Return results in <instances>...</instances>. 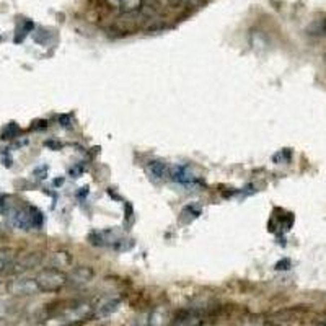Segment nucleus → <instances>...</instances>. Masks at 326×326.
<instances>
[{
	"instance_id": "nucleus-5",
	"label": "nucleus",
	"mask_w": 326,
	"mask_h": 326,
	"mask_svg": "<svg viewBox=\"0 0 326 326\" xmlns=\"http://www.w3.org/2000/svg\"><path fill=\"white\" fill-rule=\"evenodd\" d=\"M119 304H121L119 299H106L103 302H100L97 307H93L95 308L93 315L95 317H108V315H111L112 312L117 310Z\"/></svg>"
},
{
	"instance_id": "nucleus-21",
	"label": "nucleus",
	"mask_w": 326,
	"mask_h": 326,
	"mask_svg": "<svg viewBox=\"0 0 326 326\" xmlns=\"http://www.w3.org/2000/svg\"><path fill=\"white\" fill-rule=\"evenodd\" d=\"M325 62H326V56H325Z\"/></svg>"
},
{
	"instance_id": "nucleus-11",
	"label": "nucleus",
	"mask_w": 326,
	"mask_h": 326,
	"mask_svg": "<svg viewBox=\"0 0 326 326\" xmlns=\"http://www.w3.org/2000/svg\"><path fill=\"white\" fill-rule=\"evenodd\" d=\"M167 320H168V312L165 310L163 307H158L152 312L149 325L150 326H165L167 325Z\"/></svg>"
},
{
	"instance_id": "nucleus-15",
	"label": "nucleus",
	"mask_w": 326,
	"mask_h": 326,
	"mask_svg": "<svg viewBox=\"0 0 326 326\" xmlns=\"http://www.w3.org/2000/svg\"><path fill=\"white\" fill-rule=\"evenodd\" d=\"M13 263V254L11 251H0V272L5 271Z\"/></svg>"
},
{
	"instance_id": "nucleus-14",
	"label": "nucleus",
	"mask_w": 326,
	"mask_h": 326,
	"mask_svg": "<svg viewBox=\"0 0 326 326\" xmlns=\"http://www.w3.org/2000/svg\"><path fill=\"white\" fill-rule=\"evenodd\" d=\"M307 31L310 34H326V18L325 20H317L307 28Z\"/></svg>"
},
{
	"instance_id": "nucleus-13",
	"label": "nucleus",
	"mask_w": 326,
	"mask_h": 326,
	"mask_svg": "<svg viewBox=\"0 0 326 326\" xmlns=\"http://www.w3.org/2000/svg\"><path fill=\"white\" fill-rule=\"evenodd\" d=\"M28 212H29V223H31V227L33 228H41V227H43L44 217L36 209V207H28Z\"/></svg>"
},
{
	"instance_id": "nucleus-8",
	"label": "nucleus",
	"mask_w": 326,
	"mask_h": 326,
	"mask_svg": "<svg viewBox=\"0 0 326 326\" xmlns=\"http://www.w3.org/2000/svg\"><path fill=\"white\" fill-rule=\"evenodd\" d=\"M51 264L54 269H65V268H70L72 266V258H70L69 253L65 251H56L51 254Z\"/></svg>"
},
{
	"instance_id": "nucleus-3",
	"label": "nucleus",
	"mask_w": 326,
	"mask_h": 326,
	"mask_svg": "<svg viewBox=\"0 0 326 326\" xmlns=\"http://www.w3.org/2000/svg\"><path fill=\"white\" fill-rule=\"evenodd\" d=\"M170 180H173L175 183H180V185H189L193 183L196 178L191 173L186 165H175V167H170V175H168Z\"/></svg>"
},
{
	"instance_id": "nucleus-2",
	"label": "nucleus",
	"mask_w": 326,
	"mask_h": 326,
	"mask_svg": "<svg viewBox=\"0 0 326 326\" xmlns=\"http://www.w3.org/2000/svg\"><path fill=\"white\" fill-rule=\"evenodd\" d=\"M8 292L13 295H33L39 292L36 279H29V277H20L8 284Z\"/></svg>"
},
{
	"instance_id": "nucleus-7",
	"label": "nucleus",
	"mask_w": 326,
	"mask_h": 326,
	"mask_svg": "<svg viewBox=\"0 0 326 326\" xmlns=\"http://www.w3.org/2000/svg\"><path fill=\"white\" fill-rule=\"evenodd\" d=\"M39 263V254L36 253H29V254H25L18 263L13 264V272H23L26 269H31L34 268Z\"/></svg>"
},
{
	"instance_id": "nucleus-18",
	"label": "nucleus",
	"mask_w": 326,
	"mask_h": 326,
	"mask_svg": "<svg viewBox=\"0 0 326 326\" xmlns=\"http://www.w3.org/2000/svg\"><path fill=\"white\" fill-rule=\"evenodd\" d=\"M289 268H290V261H289V259H282V261H279V263L276 264V269H277V271H281V269L286 271V269H289Z\"/></svg>"
},
{
	"instance_id": "nucleus-6",
	"label": "nucleus",
	"mask_w": 326,
	"mask_h": 326,
	"mask_svg": "<svg viewBox=\"0 0 326 326\" xmlns=\"http://www.w3.org/2000/svg\"><path fill=\"white\" fill-rule=\"evenodd\" d=\"M147 168H149L150 175L157 178V180H163V178H168L170 175V167L165 162H160V160H150Z\"/></svg>"
},
{
	"instance_id": "nucleus-4",
	"label": "nucleus",
	"mask_w": 326,
	"mask_h": 326,
	"mask_svg": "<svg viewBox=\"0 0 326 326\" xmlns=\"http://www.w3.org/2000/svg\"><path fill=\"white\" fill-rule=\"evenodd\" d=\"M8 218H10V222L15 225V227H18L21 230H28L29 227H31V223H29L28 209H10L8 211Z\"/></svg>"
},
{
	"instance_id": "nucleus-17",
	"label": "nucleus",
	"mask_w": 326,
	"mask_h": 326,
	"mask_svg": "<svg viewBox=\"0 0 326 326\" xmlns=\"http://www.w3.org/2000/svg\"><path fill=\"white\" fill-rule=\"evenodd\" d=\"M290 157H292V153H290L289 149L286 150H281V152H277L274 157H272V160H274V163H286L290 160Z\"/></svg>"
},
{
	"instance_id": "nucleus-10",
	"label": "nucleus",
	"mask_w": 326,
	"mask_h": 326,
	"mask_svg": "<svg viewBox=\"0 0 326 326\" xmlns=\"http://www.w3.org/2000/svg\"><path fill=\"white\" fill-rule=\"evenodd\" d=\"M111 5H114L116 8H119L126 13H130V11L140 8L142 0H108Z\"/></svg>"
},
{
	"instance_id": "nucleus-20",
	"label": "nucleus",
	"mask_w": 326,
	"mask_h": 326,
	"mask_svg": "<svg viewBox=\"0 0 326 326\" xmlns=\"http://www.w3.org/2000/svg\"><path fill=\"white\" fill-rule=\"evenodd\" d=\"M170 5H173V7H178V5H183L186 2V0H168Z\"/></svg>"
},
{
	"instance_id": "nucleus-12",
	"label": "nucleus",
	"mask_w": 326,
	"mask_h": 326,
	"mask_svg": "<svg viewBox=\"0 0 326 326\" xmlns=\"http://www.w3.org/2000/svg\"><path fill=\"white\" fill-rule=\"evenodd\" d=\"M201 325V320L198 315H194V313H186V315H183L181 318H178L173 326H199Z\"/></svg>"
},
{
	"instance_id": "nucleus-1",
	"label": "nucleus",
	"mask_w": 326,
	"mask_h": 326,
	"mask_svg": "<svg viewBox=\"0 0 326 326\" xmlns=\"http://www.w3.org/2000/svg\"><path fill=\"white\" fill-rule=\"evenodd\" d=\"M36 284L39 292H59L67 284V276L59 269L47 268L36 276Z\"/></svg>"
},
{
	"instance_id": "nucleus-19",
	"label": "nucleus",
	"mask_w": 326,
	"mask_h": 326,
	"mask_svg": "<svg viewBox=\"0 0 326 326\" xmlns=\"http://www.w3.org/2000/svg\"><path fill=\"white\" fill-rule=\"evenodd\" d=\"M70 175H74V178H79V176L82 175V168H80V167L72 168V170H70Z\"/></svg>"
},
{
	"instance_id": "nucleus-16",
	"label": "nucleus",
	"mask_w": 326,
	"mask_h": 326,
	"mask_svg": "<svg viewBox=\"0 0 326 326\" xmlns=\"http://www.w3.org/2000/svg\"><path fill=\"white\" fill-rule=\"evenodd\" d=\"M18 126H16L15 122H10L7 127L2 130V139H11V137H16V134H18Z\"/></svg>"
},
{
	"instance_id": "nucleus-9",
	"label": "nucleus",
	"mask_w": 326,
	"mask_h": 326,
	"mask_svg": "<svg viewBox=\"0 0 326 326\" xmlns=\"http://www.w3.org/2000/svg\"><path fill=\"white\" fill-rule=\"evenodd\" d=\"M92 277H93L92 268H85V266H84V268H75L74 272H72V276H70V279H72V282L77 284V286H82V284L90 282Z\"/></svg>"
}]
</instances>
